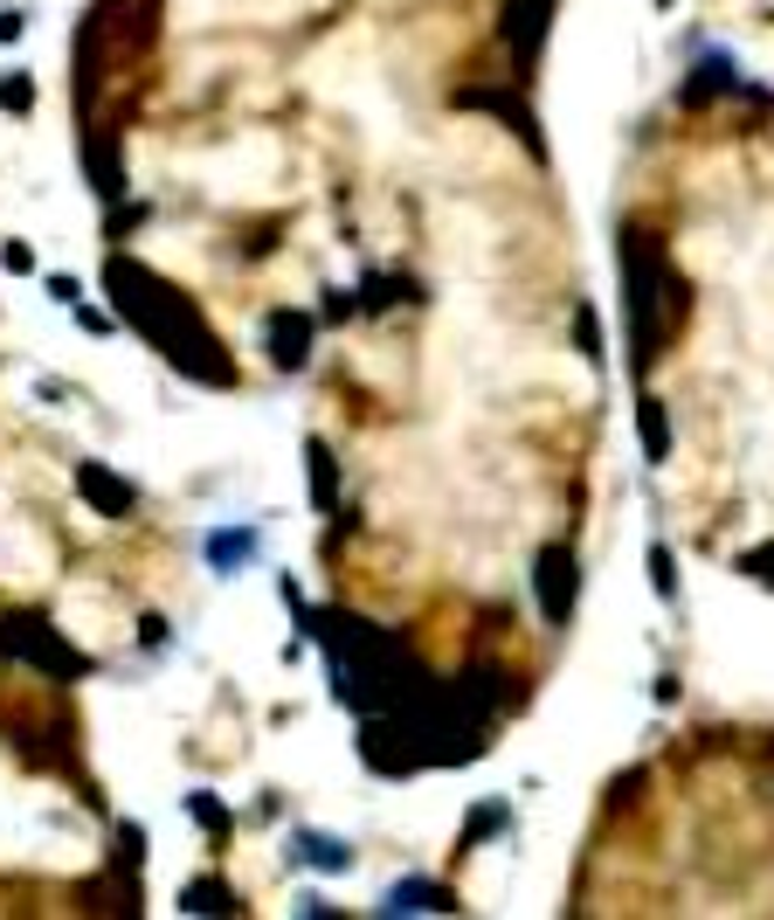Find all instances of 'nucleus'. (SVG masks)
I'll use <instances>...</instances> for the list:
<instances>
[{
  "instance_id": "nucleus-2",
  "label": "nucleus",
  "mask_w": 774,
  "mask_h": 920,
  "mask_svg": "<svg viewBox=\"0 0 774 920\" xmlns=\"http://www.w3.org/2000/svg\"><path fill=\"white\" fill-rule=\"evenodd\" d=\"M194 174L207 180V194H221V201H263L277 187V174H284V153H277V139H263V131H242V139L221 146V153H201Z\"/></svg>"
},
{
  "instance_id": "nucleus-5",
  "label": "nucleus",
  "mask_w": 774,
  "mask_h": 920,
  "mask_svg": "<svg viewBox=\"0 0 774 920\" xmlns=\"http://www.w3.org/2000/svg\"><path fill=\"white\" fill-rule=\"evenodd\" d=\"M297 8H318V0H180L187 22H284Z\"/></svg>"
},
{
  "instance_id": "nucleus-1",
  "label": "nucleus",
  "mask_w": 774,
  "mask_h": 920,
  "mask_svg": "<svg viewBox=\"0 0 774 920\" xmlns=\"http://www.w3.org/2000/svg\"><path fill=\"white\" fill-rule=\"evenodd\" d=\"M312 90L332 98L339 111H360L388 146H402V111L388 104V77H381V63H373V35L367 28H346L339 42H326L312 55Z\"/></svg>"
},
{
  "instance_id": "nucleus-3",
  "label": "nucleus",
  "mask_w": 774,
  "mask_h": 920,
  "mask_svg": "<svg viewBox=\"0 0 774 920\" xmlns=\"http://www.w3.org/2000/svg\"><path fill=\"white\" fill-rule=\"evenodd\" d=\"M436 229H443V250H449V263H484L491 256V215L484 209H470V201H449V209L436 215Z\"/></svg>"
},
{
  "instance_id": "nucleus-4",
  "label": "nucleus",
  "mask_w": 774,
  "mask_h": 920,
  "mask_svg": "<svg viewBox=\"0 0 774 920\" xmlns=\"http://www.w3.org/2000/svg\"><path fill=\"white\" fill-rule=\"evenodd\" d=\"M436 153H443L449 166H464V174H498V166L512 160V153H505V139H498L491 125H449Z\"/></svg>"
}]
</instances>
